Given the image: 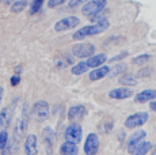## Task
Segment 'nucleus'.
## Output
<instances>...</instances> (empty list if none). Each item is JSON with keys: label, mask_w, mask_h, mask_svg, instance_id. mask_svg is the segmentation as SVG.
<instances>
[{"label": "nucleus", "mask_w": 156, "mask_h": 155, "mask_svg": "<svg viewBox=\"0 0 156 155\" xmlns=\"http://www.w3.org/2000/svg\"><path fill=\"white\" fill-rule=\"evenodd\" d=\"M110 27V22L106 19H102L99 22L94 23V25H88V26H83V27L77 29L76 31L73 33L72 38L75 41H83L84 38H88V37H94V35H98V34H102Z\"/></svg>", "instance_id": "nucleus-1"}, {"label": "nucleus", "mask_w": 156, "mask_h": 155, "mask_svg": "<svg viewBox=\"0 0 156 155\" xmlns=\"http://www.w3.org/2000/svg\"><path fill=\"white\" fill-rule=\"evenodd\" d=\"M27 127H29V114H27V106H23L22 114L20 117H18L16 123L14 125V138L15 143H18L19 140H22L25 138L26 132H27Z\"/></svg>", "instance_id": "nucleus-2"}, {"label": "nucleus", "mask_w": 156, "mask_h": 155, "mask_svg": "<svg viewBox=\"0 0 156 155\" xmlns=\"http://www.w3.org/2000/svg\"><path fill=\"white\" fill-rule=\"evenodd\" d=\"M107 5V0H88L83 4L82 7V14L84 16H91L94 14H98L103 11Z\"/></svg>", "instance_id": "nucleus-3"}, {"label": "nucleus", "mask_w": 156, "mask_h": 155, "mask_svg": "<svg viewBox=\"0 0 156 155\" xmlns=\"http://www.w3.org/2000/svg\"><path fill=\"white\" fill-rule=\"evenodd\" d=\"M148 120H149L148 112H137V113H133V114L128 116L126 120H125V127H126L128 129L140 128V127H143Z\"/></svg>", "instance_id": "nucleus-4"}, {"label": "nucleus", "mask_w": 156, "mask_h": 155, "mask_svg": "<svg viewBox=\"0 0 156 155\" xmlns=\"http://www.w3.org/2000/svg\"><path fill=\"white\" fill-rule=\"evenodd\" d=\"M64 138H65V142H71V143H80L82 142V138H83V128L80 124L77 123H71L67 127L64 132Z\"/></svg>", "instance_id": "nucleus-5"}, {"label": "nucleus", "mask_w": 156, "mask_h": 155, "mask_svg": "<svg viewBox=\"0 0 156 155\" xmlns=\"http://www.w3.org/2000/svg\"><path fill=\"white\" fill-rule=\"evenodd\" d=\"M80 25V18L76 15H68L62 19L57 20L55 23V30L56 31H67V30H72V29L77 27Z\"/></svg>", "instance_id": "nucleus-6"}, {"label": "nucleus", "mask_w": 156, "mask_h": 155, "mask_svg": "<svg viewBox=\"0 0 156 155\" xmlns=\"http://www.w3.org/2000/svg\"><path fill=\"white\" fill-rule=\"evenodd\" d=\"M33 116L40 123L46 121L50 116V108L48 101H37L34 103V106H33Z\"/></svg>", "instance_id": "nucleus-7"}, {"label": "nucleus", "mask_w": 156, "mask_h": 155, "mask_svg": "<svg viewBox=\"0 0 156 155\" xmlns=\"http://www.w3.org/2000/svg\"><path fill=\"white\" fill-rule=\"evenodd\" d=\"M95 50H97L95 45L90 42H82L72 48V55L77 59H88L92 55H95Z\"/></svg>", "instance_id": "nucleus-8"}, {"label": "nucleus", "mask_w": 156, "mask_h": 155, "mask_svg": "<svg viewBox=\"0 0 156 155\" xmlns=\"http://www.w3.org/2000/svg\"><path fill=\"white\" fill-rule=\"evenodd\" d=\"M99 136L97 133H88V136L84 140V146H83V150H84L86 155H97L99 153Z\"/></svg>", "instance_id": "nucleus-9"}, {"label": "nucleus", "mask_w": 156, "mask_h": 155, "mask_svg": "<svg viewBox=\"0 0 156 155\" xmlns=\"http://www.w3.org/2000/svg\"><path fill=\"white\" fill-rule=\"evenodd\" d=\"M145 136H147V132L144 129H139V131H136L133 135H130V138L128 139V143H126L128 153L129 154L133 153V150L140 144V143L143 142L144 139H145Z\"/></svg>", "instance_id": "nucleus-10"}, {"label": "nucleus", "mask_w": 156, "mask_h": 155, "mask_svg": "<svg viewBox=\"0 0 156 155\" xmlns=\"http://www.w3.org/2000/svg\"><path fill=\"white\" fill-rule=\"evenodd\" d=\"M87 114V108L84 105H72L68 109V120L71 123L80 120Z\"/></svg>", "instance_id": "nucleus-11"}, {"label": "nucleus", "mask_w": 156, "mask_h": 155, "mask_svg": "<svg viewBox=\"0 0 156 155\" xmlns=\"http://www.w3.org/2000/svg\"><path fill=\"white\" fill-rule=\"evenodd\" d=\"M134 95V91L129 87H117L109 91V97L112 99H128Z\"/></svg>", "instance_id": "nucleus-12"}, {"label": "nucleus", "mask_w": 156, "mask_h": 155, "mask_svg": "<svg viewBox=\"0 0 156 155\" xmlns=\"http://www.w3.org/2000/svg\"><path fill=\"white\" fill-rule=\"evenodd\" d=\"M25 154L26 155H37L38 154V139L34 133H30L25 139Z\"/></svg>", "instance_id": "nucleus-13"}, {"label": "nucleus", "mask_w": 156, "mask_h": 155, "mask_svg": "<svg viewBox=\"0 0 156 155\" xmlns=\"http://www.w3.org/2000/svg\"><path fill=\"white\" fill-rule=\"evenodd\" d=\"M0 154L11 155L12 154V144L10 142V136L5 129L0 131Z\"/></svg>", "instance_id": "nucleus-14"}, {"label": "nucleus", "mask_w": 156, "mask_h": 155, "mask_svg": "<svg viewBox=\"0 0 156 155\" xmlns=\"http://www.w3.org/2000/svg\"><path fill=\"white\" fill-rule=\"evenodd\" d=\"M42 142L45 144V150L48 154H52L53 151V143H55V132L50 127H46L42 131Z\"/></svg>", "instance_id": "nucleus-15"}, {"label": "nucleus", "mask_w": 156, "mask_h": 155, "mask_svg": "<svg viewBox=\"0 0 156 155\" xmlns=\"http://www.w3.org/2000/svg\"><path fill=\"white\" fill-rule=\"evenodd\" d=\"M156 99V90L155 88H148V90H143L140 93L134 95V102L136 103H147L151 101Z\"/></svg>", "instance_id": "nucleus-16"}, {"label": "nucleus", "mask_w": 156, "mask_h": 155, "mask_svg": "<svg viewBox=\"0 0 156 155\" xmlns=\"http://www.w3.org/2000/svg\"><path fill=\"white\" fill-rule=\"evenodd\" d=\"M110 71L112 70H110V67H107V65H101V67L92 68V71L88 75V79L91 80V82H97V80H101V79H103V78L109 76Z\"/></svg>", "instance_id": "nucleus-17"}, {"label": "nucleus", "mask_w": 156, "mask_h": 155, "mask_svg": "<svg viewBox=\"0 0 156 155\" xmlns=\"http://www.w3.org/2000/svg\"><path fill=\"white\" fill-rule=\"evenodd\" d=\"M105 61H107V55L106 53H95L92 55L91 57H88L86 60V64L88 68H97V67H101V65L105 64Z\"/></svg>", "instance_id": "nucleus-18"}, {"label": "nucleus", "mask_w": 156, "mask_h": 155, "mask_svg": "<svg viewBox=\"0 0 156 155\" xmlns=\"http://www.w3.org/2000/svg\"><path fill=\"white\" fill-rule=\"evenodd\" d=\"M60 155H79V146L76 143L64 142L58 148Z\"/></svg>", "instance_id": "nucleus-19"}, {"label": "nucleus", "mask_w": 156, "mask_h": 155, "mask_svg": "<svg viewBox=\"0 0 156 155\" xmlns=\"http://www.w3.org/2000/svg\"><path fill=\"white\" fill-rule=\"evenodd\" d=\"M11 118H12V109L10 106H7L0 112V131L5 129L10 125Z\"/></svg>", "instance_id": "nucleus-20"}, {"label": "nucleus", "mask_w": 156, "mask_h": 155, "mask_svg": "<svg viewBox=\"0 0 156 155\" xmlns=\"http://www.w3.org/2000/svg\"><path fill=\"white\" fill-rule=\"evenodd\" d=\"M151 148H152V143L143 140V142L134 148L133 153H132L130 155H147L149 151H151Z\"/></svg>", "instance_id": "nucleus-21"}, {"label": "nucleus", "mask_w": 156, "mask_h": 155, "mask_svg": "<svg viewBox=\"0 0 156 155\" xmlns=\"http://www.w3.org/2000/svg\"><path fill=\"white\" fill-rule=\"evenodd\" d=\"M119 83L125 87H132V86H136L137 85V79L134 75H130V74H125L119 78Z\"/></svg>", "instance_id": "nucleus-22"}, {"label": "nucleus", "mask_w": 156, "mask_h": 155, "mask_svg": "<svg viewBox=\"0 0 156 155\" xmlns=\"http://www.w3.org/2000/svg\"><path fill=\"white\" fill-rule=\"evenodd\" d=\"M88 70H90V68L87 67L86 61H80V63H77V64H75L73 67H72L71 72H72V75L79 76V75H83V74H86Z\"/></svg>", "instance_id": "nucleus-23"}, {"label": "nucleus", "mask_w": 156, "mask_h": 155, "mask_svg": "<svg viewBox=\"0 0 156 155\" xmlns=\"http://www.w3.org/2000/svg\"><path fill=\"white\" fill-rule=\"evenodd\" d=\"M152 59V55H149V53H143V55H139V56H134L133 59H132V64L134 65H144L147 64L149 60Z\"/></svg>", "instance_id": "nucleus-24"}, {"label": "nucleus", "mask_w": 156, "mask_h": 155, "mask_svg": "<svg viewBox=\"0 0 156 155\" xmlns=\"http://www.w3.org/2000/svg\"><path fill=\"white\" fill-rule=\"evenodd\" d=\"M26 5H27V0H16L12 4V7H11V13H14V14L22 13L26 8Z\"/></svg>", "instance_id": "nucleus-25"}, {"label": "nucleus", "mask_w": 156, "mask_h": 155, "mask_svg": "<svg viewBox=\"0 0 156 155\" xmlns=\"http://www.w3.org/2000/svg\"><path fill=\"white\" fill-rule=\"evenodd\" d=\"M44 2L45 0H33L31 4H30V14L34 15V14L40 13L41 8H42V5H44Z\"/></svg>", "instance_id": "nucleus-26"}, {"label": "nucleus", "mask_w": 156, "mask_h": 155, "mask_svg": "<svg viewBox=\"0 0 156 155\" xmlns=\"http://www.w3.org/2000/svg\"><path fill=\"white\" fill-rule=\"evenodd\" d=\"M125 70H126V65H125V64H122V63H121V64H118V65H117V67L114 68L113 71H110V74H109V75H110V76L119 75V74H122Z\"/></svg>", "instance_id": "nucleus-27"}, {"label": "nucleus", "mask_w": 156, "mask_h": 155, "mask_svg": "<svg viewBox=\"0 0 156 155\" xmlns=\"http://www.w3.org/2000/svg\"><path fill=\"white\" fill-rule=\"evenodd\" d=\"M88 0H68V7L69 8H76L79 5H83Z\"/></svg>", "instance_id": "nucleus-28"}, {"label": "nucleus", "mask_w": 156, "mask_h": 155, "mask_svg": "<svg viewBox=\"0 0 156 155\" xmlns=\"http://www.w3.org/2000/svg\"><path fill=\"white\" fill-rule=\"evenodd\" d=\"M65 2H67V0H48V7L49 8H56V7H58V5L64 4Z\"/></svg>", "instance_id": "nucleus-29"}, {"label": "nucleus", "mask_w": 156, "mask_h": 155, "mask_svg": "<svg viewBox=\"0 0 156 155\" xmlns=\"http://www.w3.org/2000/svg\"><path fill=\"white\" fill-rule=\"evenodd\" d=\"M152 74V68H143V70H140L139 72H137V76L139 78H147L149 76Z\"/></svg>", "instance_id": "nucleus-30"}, {"label": "nucleus", "mask_w": 156, "mask_h": 155, "mask_svg": "<svg viewBox=\"0 0 156 155\" xmlns=\"http://www.w3.org/2000/svg\"><path fill=\"white\" fill-rule=\"evenodd\" d=\"M10 82H11V86H18L20 83V76L16 74V75H14L12 78H11Z\"/></svg>", "instance_id": "nucleus-31"}, {"label": "nucleus", "mask_w": 156, "mask_h": 155, "mask_svg": "<svg viewBox=\"0 0 156 155\" xmlns=\"http://www.w3.org/2000/svg\"><path fill=\"white\" fill-rule=\"evenodd\" d=\"M126 56H128V52L126 53H121V55H118V56H114V57H112V59H110V60L109 61H113V63H115V61H119V60H121V59H124V57H126Z\"/></svg>", "instance_id": "nucleus-32"}, {"label": "nucleus", "mask_w": 156, "mask_h": 155, "mask_svg": "<svg viewBox=\"0 0 156 155\" xmlns=\"http://www.w3.org/2000/svg\"><path fill=\"white\" fill-rule=\"evenodd\" d=\"M149 109H151V112H156V99L151 101V103H149Z\"/></svg>", "instance_id": "nucleus-33"}, {"label": "nucleus", "mask_w": 156, "mask_h": 155, "mask_svg": "<svg viewBox=\"0 0 156 155\" xmlns=\"http://www.w3.org/2000/svg\"><path fill=\"white\" fill-rule=\"evenodd\" d=\"M3 93H4V88L0 86V103H2V99H3Z\"/></svg>", "instance_id": "nucleus-34"}]
</instances>
